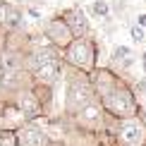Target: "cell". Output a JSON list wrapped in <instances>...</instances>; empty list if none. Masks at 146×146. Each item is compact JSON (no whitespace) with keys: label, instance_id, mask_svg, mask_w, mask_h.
I'll return each mask as SVG.
<instances>
[{"label":"cell","instance_id":"cell-1","mask_svg":"<svg viewBox=\"0 0 146 146\" xmlns=\"http://www.w3.org/2000/svg\"><path fill=\"white\" fill-rule=\"evenodd\" d=\"M65 98H62V120H72L77 117L79 113H84L89 106L98 103L94 94V86H91V74H84L79 70L65 67Z\"/></svg>","mask_w":146,"mask_h":146},{"label":"cell","instance_id":"cell-2","mask_svg":"<svg viewBox=\"0 0 146 146\" xmlns=\"http://www.w3.org/2000/svg\"><path fill=\"white\" fill-rule=\"evenodd\" d=\"M101 108H103L106 115L120 120V122H125V120H137V117H141V113H144V106L137 101V96H134V91H132V86L127 84V79L106 101H101Z\"/></svg>","mask_w":146,"mask_h":146},{"label":"cell","instance_id":"cell-3","mask_svg":"<svg viewBox=\"0 0 146 146\" xmlns=\"http://www.w3.org/2000/svg\"><path fill=\"white\" fill-rule=\"evenodd\" d=\"M62 62H65V67L91 74L98 67V41L94 38V34L72 41V46L62 53Z\"/></svg>","mask_w":146,"mask_h":146},{"label":"cell","instance_id":"cell-4","mask_svg":"<svg viewBox=\"0 0 146 146\" xmlns=\"http://www.w3.org/2000/svg\"><path fill=\"white\" fill-rule=\"evenodd\" d=\"M41 36L46 38L48 46H53L60 53H65L72 46V41H74V34H72V29L67 27V22L62 19L60 12H55L53 17L41 22Z\"/></svg>","mask_w":146,"mask_h":146},{"label":"cell","instance_id":"cell-5","mask_svg":"<svg viewBox=\"0 0 146 146\" xmlns=\"http://www.w3.org/2000/svg\"><path fill=\"white\" fill-rule=\"evenodd\" d=\"M122 82L125 79L120 77L110 65H98V67L91 72V86H94V94H96V98H98V103L106 101Z\"/></svg>","mask_w":146,"mask_h":146},{"label":"cell","instance_id":"cell-6","mask_svg":"<svg viewBox=\"0 0 146 146\" xmlns=\"http://www.w3.org/2000/svg\"><path fill=\"white\" fill-rule=\"evenodd\" d=\"M60 15H62V19L67 22V27L72 29V34H74V38H84V36H91V24H89V17L84 7L79 3H72L67 7L58 10Z\"/></svg>","mask_w":146,"mask_h":146},{"label":"cell","instance_id":"cell-7","mask_svg":"<svg viewBox=\"0 0 146 146\" xmlns=\"http://www.w3.org/2000/svg\"><path fill=\"white\" fill-rule=\"evenodd\" d=\"M117 146H146V127L141 120H125L115 134Z\"/></svg>","mask_w":146,"mask_h":146},{"label":"cell","instance_id":"cell-8","mask_svg":"<svg viewBox=\"0 0 146 146\" xmlns=\"http://www.w3.org/2000/svg\"><path fill=\"white\" fill-rule=\"evenodd\" d=\"M72 125H77L79 129H86L91 134H103V122H106V113H103L101 103H94V106H89L84 113H79L77 117L70 120Z\"/></svg>","mask_w":146,"mask_h":146},{"label":"cell","instance_id":"cell-9","mask_svg":"<svg viewBox=\"0 0 146 146\" xmlns=\"http://www.w3.org/2000/svg\"><path fill=\"white\" fill-rule=\"evenodd\" d=\"M17 108H19L22 117L27 122H36V120H46V113H43V106L38 103L36 94L31 91V86L22 89L19 96H17Z\"/></svg>","mask_w":146,"mask_h":146},{"label":"cell","instance_id":"cell-10","mask_svg":"<svg viewBox=\"0 0 146 146\" xmlns=\"http://www.w3.org/2000/svg\"><path fill=\"white\" fill-rule=\"evenodd\" d=\"M17 134V146H50V134H46L36 122H24Z\"/></svg>","mask_w":146,"mask_h":146},{"label":"cell","instance_id":"cell-11","mask_svg":"<svg viewBox=\"0 0 146 146\" xmlns=\"http://www.w3.org/2000/svg\"><path fill=\"white\" fill-rule=\"evenodd\" d=\"M62 77H65V62H62V58L53 60V62H48V65H43V67H38V70L31 72L34 82L48 84V86H55L58 82H62Z\"/></svg>","mask_w":146,"mask_h":146},{"label":"cell","instance_id":"cell-12","mask_svg":"<svg viewBox=\"0 0 146 146\" xmlns=\"http://www.w3.org/2000/svg\"><path fill=\"white\" fill-rule=\"evenodd\" d=\"M17 29H27V17H24V7L17 3H10L7 22H5V31H17Z\"/></svg>","mask_w":146,"mask_h":146},{"label":"cell","instance_id":"cell-13","mask_svg":"<svg viewBox=\"0 0 146 146\" xmlns=\"http://www.w3.org/2000/svg\"><path fill=\"white\" fill-rule=\"evenodd\" d=\"M91 15L103 19L106 24L113 22V10H110V0H94L91 3Z\"/></svg>","mask_w":146,"mask_h":146},{"label":"cell","instance_id":"cell-14","mask_svg":"<svg viewBox=\"0 0 146 146\" xmlns=\"http://www.w3.org/2000/svg\"><path fill=\"white\" fill-rule=\"evenodd\" d=\"M129 86H132V91H134L137 101H139V103H141V106L146 108V77H139V79H134V82H132Z\"/></svg>","mask_w":146,"mask_h":146},{"label":"cell","instance_id":"cell-15","mask_svg":"<svg viewBox=\"0 0 146 146\" xmlns=\"http://www.w3.org/2000/svg\"><path fill=\"white\" fill-rule=\"evenodd\" d=\"M127 7H129V0H110L113 17H117V19H125V15H127Z\"/></svg>","mask_w":146,"mask_h":146},{"label":"cell","instance_id":"cell-16","mask_svg":"<svg viewBox=\"0 0 146 146\" xmlns=\"http://www.w3.org/2000/svg\"><path fill=\"white\" fill-rule=\"evenodd\" d=\"M24 17H27V19H34V22H43V12H41V7L34 5V3H29L27 7H24Z\"/></svg>","mask_w":146,"mask_h":146},{"label":"cell","instance_id":"cell-17","mask_svg":"<svg viewBox=\"0 0 146 146\" xmlns=\"http://www.w3.org/2000/svg\"><path fill=\"white\" fill-rule=\"evenodd\" d=\"M129 41L132 43H146V31L139 29L137 24H129Z\"/></svg>","mask_w":146,"mask_h":146},{"label":"cell","instance_id":"cell-18","mask_svg":"<svg viewBox=\"0 0 146 146\" xmlns=\"http://www.w3.org/2000/svg\"><path fill=\"white\" fill-rule=\"evenodd\" d=\"M0 146H17V134L10 129H0Z\"/></svg>","mask_w":146,"mask_h":146},{"label":"cell","instance_id":"cell-19","mask_svg":"<svg viewBox=\"0 0 146 146\" xmlns=\"http://www.w3.org/2000/svg\"><path fill=\"white\" fill-rule=\"evenodd\" d=\"M7 12H10V0H0V27L5 29V22H7Z\"/></svg>","mask_w":146,"mask_h":146},{"label":"cell","instance_id":"cell-20","mask_svg":"<svg viewBox=\"0 0 146 146\" xmlns=\"http://www.w3.org/2000/svg\"><path fill=\"white\" fill-rule=\"evenodd\" d=\"M129 24H137L139 29H144V31H146V12H137L134 22H129Z\"/></svg>","mask_w":146,"mask_h":146},{"label":"cell","instance_id":"cell-21","mask_svg":"<svg viewBox=\"0 0 146 146\" xmlns=\"http://www.w3.org/2000/svg\"><path fill=\"white\" fill-rule=\"evenodd\" d=\"M5 36H7V31H5V29L0 27V55L5 53Z\"/></svg>","mask_w":146,"mask_h":146},{"label":"cell","instance_id":"cell-22","mask_svg":"<svg viewBox=\"0 0 146 146\" xmlns=\"http://www.w3.org/2000/svg\"><path fill=\"white\" fill-rule=\"evenodd\" d=\"M139 62H141V70L146 74V50H141V55H139Z\"/></svg>","mask_w":146,"mask_h":146},{"label":"cell","instance_id":"cell-23","mask_svg":"<svg viewBox=\"0 0 146 146\" xmlns=\"http://www.w3.org/2000/svg\"><path fill=\"white\" fill-rule=\"evenodd\" d=\"M98 146H106V144H98Z\"/></svg>","mask_w":146,"mask_h":146}]
</instances>
